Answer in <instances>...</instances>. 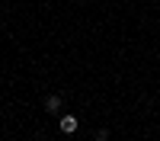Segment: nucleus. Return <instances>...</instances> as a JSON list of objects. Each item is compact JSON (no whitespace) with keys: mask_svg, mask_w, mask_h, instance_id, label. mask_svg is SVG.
<instances>
[{"mask_svg":"<svg viewBox=\"0 0 160 141\" xmlns=\"http://www.w3.org/2000/svg\"><path fill=\"white\" fill-rule=\"evenodd\" d=\"M45 109H48L51 115H58V112H61V96H55V93H51V96L45 99Z\"/></svg>","mask_w":160,"mask_h":141,"instance_id":"f03ea898","label":"nucleus"},{"mask_svg":"<svg viewBox=\"0 0 160 141\" xmlns=\"http://www.w3.org/2000/svg\"><path fill=\"white\" fill-rule=\"evenodd\" d=\"M77 125H80V122H77V115H61V119H58V128H61L64 135H74V132H77Z\"/></svg>","mask_w":160,"mask_h":141,"instance_id":"f257e3e1","label":"nucleus"}]
</instances>
